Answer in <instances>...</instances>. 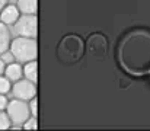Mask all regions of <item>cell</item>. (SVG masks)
I'll return each instance as SVG.
<instances>
[{"instance_id": "14", "label": "cell", "mask_w": 150, "mask_h": 131, "mask_svg": "<svg viewBox=\"0 0 150 131\" xmlns=\"http://www.w3.org/2000/svg\"><path fill=\"white\" fill-rule=\"evenodd\" d=\"M22 127H23V130L35 131L38 128V120H37V117H29V118L22 124Z\"/></svg>"}, {"instance_id": "20", "label": "cell", "mask_w": 150, "mask_h": 131, "mask_svg": "<svg viewBox=\"0 0 150 131\" xmlns=\"http://www.w3.org/2000/svg\"><path fill=\"white\" fill-rule=\"evenodd\" d=\"M6 4H9V0H0V12L3 10V7H4Z\"/></svg>"}, {"instance_id": "3", "label": "cell", "mask_w": 150, "mask_h": 131, "mask_svg": "<svg viewBox=\"0 0 150 131\" xmlns=\"http://www.w3.org/2000/svg\"><path fill=\"white\" fill-rule=\"evenodd\" d=\"M9 51L13 54L15 60L21 63L34 61L38 57V44L35 38H26V37H18L12 40Z\"/></svg>"}, {"instance_id": "17", "label": "cell", "mask_w": 150, "mask_h": 131, "mask_svg": "<svg viewBox=\"0 0 150 131\" xmlns=\"http://www.w3.org/2000/svg\"><path fill=\"white\" fill-rule=\"evenodd\" d=\"M29 111L32 112V117H37L38 115V98H32L31 99V103H29Z\"/></svg>"}, {"instance_id": "12", "label": "cell", "mask_w": 150, "mask_h": 131, "mask_svg": "<svg viewBox=\"0 0 150 131\" xmlns=\"http://www.w3.org/2000/svg\"><path fill=\"white\" fill-rule=\"evenodd\" d=\"M22 69H23V76L26 77V80L37 83V80H38V63H37V60L25 63V66Z\"/></svg>"}, {"instance_id": "9", "label": "cell", "mask_w": 150, "mask_h": 131, "mask_svg": "<svg viewBox=\"0 0 150 131\" xmlns=\"http://www.w3.org/2000/svg\"><path fill=\"white\" fill-rule=\"evenodd\" d=\"M23 76V69L19 63H12V64H7L6 69H4V77L9 80V82H18L21 80Z\"/></svg>"}, {"instance_id": "2", "label": "cell", "mask_w": 150, "mask_h": 131, "mask_svg": "<svg viewBox=\"0 0 150 131\" xmlns=\"http://www.w3.org/2000/svg\"><path fill=\"white\" fill-rule=\"evenodd\" d=\"M85 54V41L77 34H67L61 38L57 47L58 60L63 64H76L82 60Z\"/></svg>"}, {"instance_id": "6", "label": "cell", "mask_w": 150, "mask_h": 131, "mask_svg": "<svg viewBox=\"0 0 150 131\" xmlns=\"http://www.w3.org/2000/svg\"><path fill=\"white\" fill-rule=\"evenodd\" d=\"M15 31L19 37L37 38L38 34V18L37 15H21L19 19L13 23Z\"/></svg>"}, {"instance_id": "4", "label": "cell", "mask_w": 150, "mask_h": 131, "mask_svg": "<svg viewBox=\"0 0 150 131\" xmlns=\"http://www.w3.org/2000/svg\"><path fill=\"white\" fill-rule=\"evenodd\" d=\"M6 112H7V115L10 118V123L13 125H22L31 117L29 105L25 101H21V99H16V98L7 102Z\"/></svg>"}, {"instance_id": "15", "label": "cell", "mask_w": 150, "mask_h": 131, "mask_svg": "<svg viewBox=\"0 0 150 131\" xmlns=\"http://www.w3.org/2000/svg\"><path fill=\"white\" fill-rule=\"evenodd\" d=\"M10 90H12V83H10L6 77L0 76V95H6V93H9Z\"/></svg>"}, {"instance_id": "13", "label": "cell", "mask_w": 150, "mask_h": 131, "mask_svg": "<svg viewBox=\"0 0 150 131\" xmlns=\"http://www.w3.org/2000/svg\"><path fill=\"white\" fill-rule=\"evenodd\" d=\"M9 128H12L10 118H9L7 112L0 111V130H9Z\"/></svg>"}, {"instance_id": "11", "label": "cell", "mask_w": 150, "mask_h": 131, "mask_svg": "<svg viewBox=\"0 0 150 131\" xmlns=\"http://www.w3.org/2000/svg\"><path fill=\"white\" fill-rule=\"evenodd\" d=\"M12 42V37H10V31L9 26L3 22H0V55L9 50Z\"/></svg>"}, {"instance_id": "16", "label": "cell", "mask_w": 150, "mask_h": 131, "mask_svg": "<svg viewBox=\"0 0 150 131\" xmlns=\"http://www.w3.org/2000/svg\"><path fill=\"white\" fill-rule=\"evenodd\" d=\"M0 58L3 60V63L7 66V64H12V63H15V57H13V54L7 50V51H4L1 55H0Z\"/></svg>"}, {"instance_id": "18", "label": "cell", "mask_w": 150, "mask_h": 131, "mask_svg": "<svg viewBox=\"0 0 150 131\" xmlns=\"http://www.w3.org/2000/svg\"><path fill=\"white\" fill-rule=\"evenodd\" d=\"M7 106V98L4 95H0V111H3Z\"/></svg>"}, {"instance_id": "1", "label": "cell", "mask_w": 150, "mask_h": 131, "mask_svg": "<svg viewBox=\"0 0 150 131\" xmlns=\"http://www.w3.org/2000/svg\"><path fill=\"white\" fill-rule=\"evenodd\" d=\"M120 67L133 77L150 76V31L136 28L127 32L118 44Z\"/></svg>"}, {"instance_id": "5", "label": "cell", "mask_w": 150, "mask_h": 131, "mask_svg": "<svg viewBox=\"0 0 150 131\" xmlns=\"http://www.w3.org/2000/svg\"><path fill=\"white\" fill-rule=\"evenodd\" d=\"M85 51H88V54L92 58L100 60L106 55L108 52V40L103 34L95 32L92 35H89V38L85 42Z\"/></svg>"}, {"instance_id": "7", "label": "cell", "mask_w": 150, "mask_h": 131, "mask_svg": "<svg viewBox=\"0 0 150 131\" xmlns=\"http://www.w3.org/2000/svg\"><path fill=\"white\" fill-rule=\"evenodd\" d=\"M12 93L15 95L16 99H21V101H31L32 98L37 96V85L29 82V80H18L15 82V85L12 86Z\"/></svg>"}, {"instance_id": "19", "label": "cell", "mask_w": 150, "mask_h": 131, "mask_svg": "<svg viewBox=\"0 0 150 131\" xmlns=\"http://www.w3.org/2000/svg\"><path fill=\"white\" fill-rule=\"evenodd\" d=\"M4 69H6V64L3 63V60L0 58V76H3L4 74Z\"/></svg>"}, {"instance_id": "8", "label": "cell", "mask_w": 150, "mask_h": 131, "mask_svg": "<svg viewBox=\"0 0 150 131\" xmlns=\"http://www.w3.org/2000/svg\"><path fill=\"white\" fill-rule=\"evenodd\" d=\"M19 16H21V12L15 4H6L3 10L0 12V22L6 25H13L19 19Z\"/></svg>"}, {"instance_id": "10", "label": "cell", "mask_w": 150, "mask_h": 131, "mask_svg": "<svg viewBox=\"0 0 150 131\" xmlns=\"http://www.w3.org/2000/svg\"><path fill=\"white\" fill-rule=\"evenodd\" d=\"M16 7L22 15H37L38 12V0H18Z\"/></svg>"}]
</instances>
